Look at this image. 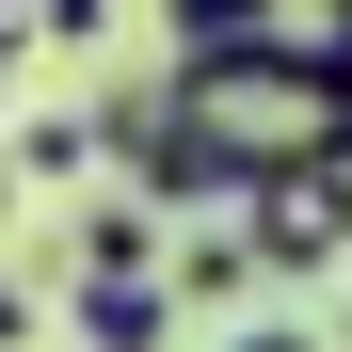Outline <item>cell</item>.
<instances>
[{
    "instance_id": "6da1fadb",
    "label": "cell",
    "mask_w": 352,
    "mask_h": 352,
    "mask_svg": "<svg viewBox=\"0 0 352 352\" xmlns=\"http://www.w3.org/2000/svg\"><path fill=\"white\" fill-rule=\"evenodd\" d=\"M96 129H112V192H144V208H241V176L208 160V129H192V96H176V65L129 80V96H96Z\"/></svg>"
},
{
    "instance_id": "7a4b0ae2",
    "label": "cell",
    "mask_w": 352,
    "mask_h": 352,
    "mask_svg": "<svg viewBox=\"0 0 352 352\" xmlns=\"http://www.w3.org/2000/svg\"><path fill=\"white\" fill-rule=\"evenodd\" d=\"M256 224H241V241H256V272H336L352 256V160H320V176H272V192H241Z\"/></svg>"
},
{
    "instance_id": "3957f363",
    "label": "cell",
    "mask_w": 352,
    "mask_h": 352,
    "mask_svg": "<svg viewBox=\"0 0 352 352\" xmlns=\"http://www.w3.org/2000/svg\"><path fill=\"white\" fill-rule=\"evenodd\" d=\"M65 241H80V288H176V272H160V208H144V192H96Z\"/></svg>"
},
{
    "instance_id": "277c9868",
    "label": "cell",
    "mask_w": 352,
    "mask_h": 352,
    "mask_svg": "<svg viewBox=\"0 0 352 352\" xmlns=\"http://www.w3.org/2000/svg\"><path fill=\"white\" fill-rule=\"evenodd\" d=\"M176 336V288H80V352H160Z\"/></svg>"
},
{
    "instance_id": "5b68a950",
    "label": "cell",
    "mask_w": 352,
    "mask_h": 352,
    "mask_svg": "<svg viewBox=\"0 0 352 352\" xmlns=\"http://www.w3.org/2000/svg\"><path fill=\"white\" fill-rule=\"evenodd\" d=\"M80 160H112V129H96V112H32V129H16V176H32V192H65Z\"/></svg>"
},
{
    "instance_id": "8992f818",
    "label": "cell",
    "mask_w": 352,
    "mask_h": 352,
    "mask_svg": "<svg viewBox=\"0 0 352 352\" xmlns=\"http://www.w3.org/2000/svg\"><path fill=\"white\" fill-rule=\"evenodd\" d=\"M241 288H256V241H224V224L176 241V305H241Z\"/></svg>"
},
{
    "instance_id": "52a82bcc",
    "label": "cell",
    "mask_w": 352,
    "mask_h": 352,
    "mask_svg": "<svg viewBox=\"0 0 352 352\" xmlns=\"http://www.w3.org/2000/svg\"><path fill=\"white\" fill-rule=\"evenodd\" d=\"M224 352H336L320 320H224Z\"/></svg>"
},
{
    "instance_id": "ba28073f",
    "label": "cell",
    "mask_w": 352,
    "mask_h": 352,
    "mask_svg": "<svg viewBox=\"0 0 352 352\" xmlns=\"http://www.w3.org/2000/svg\"><path fill=\"white\" fill-rule=\"evenodd\" d=\"M336 352H352V336H336Z\"/></svg>"
}]
</instances>
